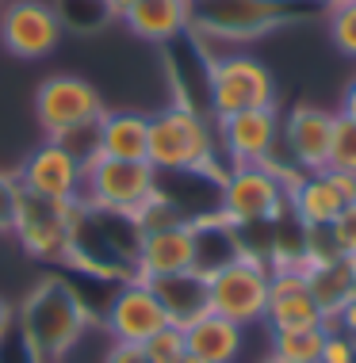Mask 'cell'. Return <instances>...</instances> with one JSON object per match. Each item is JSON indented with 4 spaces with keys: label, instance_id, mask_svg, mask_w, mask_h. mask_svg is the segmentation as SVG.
<instances>
[{
    "label": "cell",
    "instance_id": "31",
    "mask_svg": "<svg viewBox=\"0 0 356 363\" xmlns=\"http://www.w3.org/2000/svg\"><path fill=\"white\" fill-rule=\"evenodd\" d=\"M338 115L341 119H349V123H356V77L349 84H345V92H341V107H338Z\"/></svg>",
    "mask_w": 356,
    "mask_h": 363
},
{
    "label": "cell",
    "instance_id": "18",
    "mask_svg": "<svg viewBox=\"0 0 356 363\" xmlns=\"http://www.w3.org/2000/svg\"><path fill=\"white\" fill-rule=\"evenodd\" d=\"M306 283H311V294L325 313V325H330V321L356 298V260L341 257V252L306 257Z\"/></svg>",
    "mask_w": 356,
    "mask_h": 363
},
{
    "label": "cell",
    "instance_id": "13",
    "mask_svg": "<svg viewBox=\"0 0 356 363\" xmlns=\"http://www.w3.org/2000/svg\"><path fill=\"white\" fill-rule=\"evenodd\" d=\"M104 325L112 340H123V345H146L153 333H161L165 325H173L169 313H165L161 298H157L153 283L146 279H123V287L112 294L104 313Z\"/></svg>",
    "mask_w": 356,
    "mask_h": 363
},
{
    "label": "cell",
    "instance_id": "28",
    "mask_svg": "<svg viewBox=\"0 0 356 363\" xmlns=\"http://www.w3.org/2000/svg\"><path fill=\"white\" fill-rule=\"evenodd\" d=\"M19 195H23V188H19L16 176L0 172V233H12L16 211H19Z\"/></svg>",
    "mask_w": 356,
    "mask_h": 363
},
{
    "label": "cell",
    "instance_id": "11",
    "mask_svg": "<svg viewBox=\"0 0 356 363\" xmlns=\"http://www.w3.org/2000/svg\"><path fill=\"white\" fill-rule=\"evenodd\" d=\"M349 203H356V180L345 172H299L288 184V207L306 233L330 230Z\"/></svg>",
    "mask_w": 356,
    "mask_h": 363
},
{
    "label": "cell",
    "instance_id": "19",
    "mask_svg": "<svg viewBox=\"0 0 356 363\" xmlns=\"http://www.w3.org/2000/svg\"><path fill=\"white\" fill-rule=\"evenodd\" d=\"M184 348L200 363H237L245 348V329L207 310L192 325H184Z\"/></svg>",
    "mask_w": 356,
    "mask_h": 363
},
{
    "label": "cell",
    "instance_id": "35",
    "mask_svg": "<svg viewBox=\"0 0 356 363\" xmlns=\"http://www.w3.org/2000/svg\"><path fill=\"white\" fill-rule=\"evenodd\" d=\"M180 363H200V359H195V356H184V359H180Z\"/></svg>",
    "mask_w": 356,
    "mask_h": 363
},
{
    "label": "cell",
    "instance_id": "7",
    "mask_svg": "<svg viewBox=\"0 0 356 363\" xmlns=\"http://www.w3.org/2000/svg\"><path fill=\"white\" fill-rule=\"evenodd\" d=\"M157 172L150 161H119V157H96L85 169V203L112 214L134 218L146 203L161 191Z\"/></svg>",
    "mask_w": 356,
    "mask_h": 363
},
{
    "label": "cell",
    "instance_id": "32",
    "mask_svg": "<svg viewBox=\"0 0 356 363\" xmlns=\"http://www.w3.org/2000/svg\"><path fill=\"white\" fill-rule=\"evenodd\" d=\"M12 321H16V313H12V306H8L4 298H0V337H4L8 329H12Z\"/></svg>",
    "mask_w": 356,
    "mask_h": 363
},
{
    "label": "cell",
    "instance_id": "27",
    "mask_svg": "<svg viewBox=\"0 0 356 363\" xmlns=\"http://www.w3.org/2000/svg\"><path fill=\"white\" fill-rule=\"evenodd\" d=\"M325 233H330L333 249H338L341 257H352L356 260V203H349V207L338 214V222H333Z\"/></svg>",
    "mask_w": 356,
    "mask_h": 363
},
{
    "label": "cell",
    "instance_id": "26",
    "mask_svg": "<svg viewBox=\"0 0 356 363\" xmlns=\"http://www.w3.org/2000/svg\"><path fill=\"white\" fill-rule=\"evenodd\" d=\"M142 348L150 352L153 363H180V359L188 356V348H184V329H180V325H165L161 333H153V337L146 340Z\"/></svg>",
    "mask_w": 356,
    "mask_h": 363
},
{
    "label": "cell",
    "instance_id": "20",
    "mask_svg": "<svg viewBox=\"0 0 356 363\" xmlns=\"http://www.w3.org/2000/svg\"><path fill=\"white\" fill-rule=\"evenodd\" d=\"M119 19L142 43H173L188 35V0H131Z\"/></svg>",
    "mask_w": 356,
    "mask_h": 363
},
{
    "label": "cell",
    "instance_id": "33",
    "mask_svg": "<svg viewBox=\"0 0 356 363\" xmlns=\"http://www.w3.org/2000/svg\"><path fill=\"white\" fill-rule=\"evenodd\" d=\"M314 4H318V8H325V12H330V8H338V4H349V0H314Z\"/></svg>",
    "mask_w": 356,
    "mask_h": 363
},
{
    "label": "cell",
    "instance_id": "22",
    "mask_svg": "<svg viewBox=\"0 0 356 363\" xmlns=\"http://www.w3.org/2000/svg\"><path fill=\"white\" fill-rule=\"evenodd\" d=\"M153 291L161 298L165 313H169V321L180 329L207 313V276L203 272H180V276L153 279Z\"/></svg>",
    "mask_w": 356,
    "mask_h": 363
},
{
    "label": "cell",
    "instance_id": "6",
    "mask_svg": "<svg viewBox=\"0 0 356 363\" xmlns=\"http://www.w3.org/2000/svg\"><path fill=\"white\" fill-rule=\"evenodd\" d=\"M253 107H276V77L253 54H219L207 62V111L215 119Z\"/></svg>",
    "mask_w": 356,
    "mask_h": 363
},
{
    "label": "cell",
    "instance_id": "15",
    "mask_svg": "<svg viewBox=\"0 0 356 363\" xmlns=\"http://www.w3.org/2000/svg\"><path fill=\"white\" fill-rule=\"evenodd\" d=\"M333 123L338 111H325L314 104H295L280 119V138L288 150L295 172H322L330 161V142H333Z\"/></svg>",
    "mask_w": 356,
    "mask_h": 363
},
{
    "label": "cell",
    "instance_id": "4",
    "mask_svg": "<svg viewBox=\"0 0 356 363\" xmlns=\"http://www.w3.org/2000/svg\"><path fill=\"white\" fill-rule=\"evenodd\" d=\"M146 161L157 172H203L215 161L211 126L188 104H173L150 115V145Z\"/></svg>",
    "mask_w": 356,
    "mask_h": 363
},
{
    "label": "cell",
    "instance_id": "10",
    "mask_svg": "<svg viewBox=\"0 0 356 363\" xmlns=\"http://www.w3.org/2000/svg\"><path fill=\"white\" fill-rule=\"evenodd\" d=\"M62 31H65L62 16L46 0H12L0 12V46L12 57H23V62L50 57L62 43Z\"/></svg>",
    "mask_w": 356,
    "mask_h": 363
},
{
    "label": "cell",
    "instance_id": "24",
    "mask_svg": "<svg viewBox=\"0 0 356 363\" xmlns=\"http://www.w3.org/2000/svg\"><path fill=\"white\" fill-rule=\"evenodd\" d=\"M325 169L333 172H345L356 180V123L341 119L333 123V142H330V161H325Z\"/></svg>",
    "mask_w": 356,
    "mask_h": 363
},
{
    "label": "cell",
    "instance_id": "17",
    "mask_svg": "<svg viewBox=\"0 0 356 363\" xmlns=\"http://www.w3.org/2000/svg\"><path fill=\"white\" fill-rule=\"evenodd\" d=\"M195 272V222H173L161 230H146L138 241L134 276L153 283L165 276Z\"/></svg>",
    "mask_w": 356,
    "mask_h": 363
},
{
    "label": "cell",
    "instance_id": "23",
    "mask_svg": "<svg viewBox=\"0 0 356 363\" xmlns=\"http://www.w3.org/2000/svg\"><path fill=\"white\" fill-rule=\"evenodd\" d=\"M325 348V329H284L272 333V356L288 363H318Z\"/></svg>",
    "mask_w": 356,
    "mask_h": 363
},
{
    "label": "cell",
    "instance_id": "25",
    "mask_svg": "<svg viewBox=\"0 0 356 363\" xmlns=\"http://www.w3.org/2000/svg\"><path fill=\"white\" fill-rule=\"evenodd\" d=\"M325 27H330V43L338 46L345 57H352V62H356V0L330 8Z\"/></svg>",
    "mask_w": 356,
    "mask_h": 363
},
{
    "label": "cell",
    "instance_id": "21",
    "mask_svg": "<svg viewBox=\"0 0 356 363\" xmlns=\"http://www.w3.org/2000/svg\"><path fill=\"white\" fill-rule=\"evenodd\" d=\"M146 145H150V115L104 111V119H100V157L146 161Z\"/></svg>",
    "mask_w": 356,
    "mask_h": 363
},
{
    "label": "cell",
    "instance_id": "16",
    "mask_svg": "<svg viewBox=\"0 0 356 363\" xmlns=\"http://www.w3.org/2000/svg\"><path fill=\"white\" fill-rule=\"evenodd\" d=\"M219 142L230 157V169L237 164H269L280 142V115L276 107H253L219 119Z\"/></svg>",
    "mask_w": 356,
    "mask_h": 363
},
{
    "label": "cell",
    "instance_id": "3",
    "mask_svg": "<svg viewBox=\"0 0 356 363\" xmlns=\"http://www.w3.org/2000/svg\"><path fill=\"white\" fill-rule=\"evenodd\" d=\"M299 176V172H295ZM295 176H284L269 164H237L219 184V218L234 230L276 222L288 207V184Z\"/></svg>",
    "mask_w": 356,
    "mask_h": 363
},
{
    "label": "cell",
    "instance_id": "9",
    "mask_svg": "<svg viewBox=\"0 0 356 363\" xmlns=\"http://www.w3.org/2000/svg\"><path fill=\"white\" fill-rule=\"evenodd\" d=\"M73 222H77V203H58V199H43V195L23 191L19 195L12 233L19 238L27 257L65 260L69 238H73Z\"/></svg>",
    "mask_w": 356,
    "mask_h": 363
},
{
    "label": "cell",
    "instance_id": "34",
    "mask_svg": "<svg viewBox=\"0 0 356 363\" xmlns=\"http://www.w3.org/2000/svg\"><path fill=\"white\" fill-rule=\"evenodd\" d=\"M261 363H288V359H280V356H272V352H269V356H264Z\"/></svg>",
    "mask_w": 356,
    "mask_h": 363
},
{
    "label": "cell",
    "instance_id": "30",
    "mask_svg": "<svg viewBox=\"0 0 356 363\" xmlns=\"http://www.w3.org/2000/svg\"><path fill=\"white\" fill-rule=\"evenodd\" d=\"M104 363H153V359H150V352H146L142 345H123V340H112Z\"/></svg>",
    "mask_w": 356,
    "mask_h": 363
},
{
    "label": "cell",
    "instance_id": "14",
    "mask_svg": "<svg viewBox=\"0 0 356 363\" xmlns=\"http://www.w3.org/2000/svg\"><path fill=\"white\" fill-rule=\"evenodd\" d=\"M269 333L284 329H325V313L314 302L311 283H306V264H276L269 310H264Z\"/></svg>",
    "mask_w": 356,
    "mask_h": 363
},
{
    "label": "cell",
    "instance_id": "2",
    "mask_svg": "<svg viewBox=\"0 0 356 363\" xmlns=\"http://www.w3.org/2000/svg\"><path fill=\"white\" fill-rule=\"evenodd\" d=\"M295 19V0H188V35L203 43H257Z\"/></svg>",
    "mask_w": 356,
    "mask_h": 363
},
{
    "label": "cell",
    "instance_id": "8",
    "mask_svg": "<svg viewBox=\"0 0 356 363\" xmlns=\"http://www.w3.org/2000/svg\"><path fill=\"white\" fill-rule=\"evenodd\" d=\"M35 119L46 138H65V134L92 126L104 119V100L88 81L69 73H54L35 88Z\"/></svg>",
    "mask_w": 356,
    "mask_h": 363
},
{
    "label": "cell",
    "instance_id": "5",
    "mask_svg": "<svg viewBox=\"0 0 356 363\" xmlns=\"http://www.w3.org/2000/svg\"><path fill=\"white\" fill-rule=\"evenodd\" d=\"M272 291V264H264L257 252H237L222 268L207 276V310L234 325L249 329L264 321Z\"/></svg>",
    "mask_w": 356,
    "mask_h": 363
},
{
    "label": "cell",
    "instance_id": "1",
    "mask_svg": "<svg viewBox=\"0 0 356 363\" xmlns=\"http://www.w3.org/2000/svg\"><path fill=\"white\" fill-rule=\"evenodd\" d=\"M88 325H92V310L62 276L43 279L16 313V329L35 363H62L85 340Z\"/></svg>",
    "mask_w": 356,
    "mask_h": 363
},
{
    "label": "cell",
    "instance_id": "29",
    "mask_svg": "<svg viewBox=\"0 0 356 363\" xmlns=\"http://www.w3.org/2000/svg\"><path fill=\"white\" fill-rule=\"evenodd\" d=\"M318 363H356V337L349 333H325V348Z\"/></svg>",
    "mask_w": 356,
    "mask_h": 363
},
{
    "label": "cell",
    "instance_id": "12",
    "mask_svg": "<svg viewBox=\"0 0 356 363\" xmlns=\"http://www.w3.org/2000/svg\"><path fill=\"white\" fill-rule=\"evenodd\" d=\"M19 188L58 203H81L85 195V164L69 145L46 138L38 150L27 153V161L16 172Z\"/></svg>",
    "mask_w": 356,
    "mask_h": 363
}]
</instances>
